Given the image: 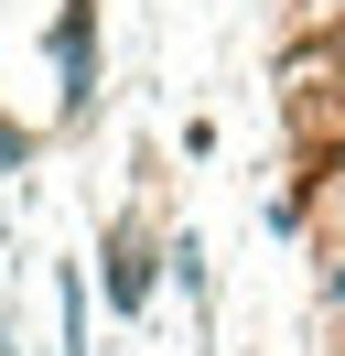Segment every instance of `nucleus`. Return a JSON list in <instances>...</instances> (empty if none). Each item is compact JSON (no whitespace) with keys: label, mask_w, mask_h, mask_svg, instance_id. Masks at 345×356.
Instances as JSON below:
<instances>
[{"label":"nucleus","mask_w":345,"mask_h":356,"mask_svg":"<svg viewBox=\"0 0 345 356\" xmlns=\"http://www.w3.org/2000/svg\"><path fill=\"white\" fill-rule=\"evenodd\" d=\"M0 162H11V130H0Z\"/></svg>","instance_id":"obj_1"}]
</instances>
